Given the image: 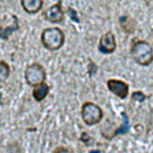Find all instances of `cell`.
<instances>
[{
	"mask_svg": "<svg viewBox=\"0 0 153 153\" xmlns=\"http://www.w3.org/2000/svg\"><path fill=\"white\" fill-rule=\"evenodd\" d=\"M45 18L51 23H60L64 19V12L62 9L60 0L53 6H51L47 11H45Z\"/></svg>",
	"mask_w": 153,
	"mask_h": 153,
	"instance_id": "cell-7",
	"label": "cell"
},
{
	"mask_svg": "<svg viewBox=\"0 0 153 153\" xmlns=\"http://www.w3.org/2000/svg\"><path fill=\"white\" fill-rule=\"evenodd\" d=\"M46 80V72L42 65L39 63H33L25 69V81L29 86L35 87L40 83H44Z\"/></svg>",
	"mask_w": 153,
	"mask_h": 153,
	"instance_id": "cell-4",
	"label": "cell"
},
{
	"mask_svg": "<svg viewBox=\"0 0 153 153\" xmlns=\"http://www.w3.org/2000/svg\"><path fill=\"white\" fill-rule=\"evenodd\" d=\"M48 93H50V86L47 83H45V82L35 86L34 89H33V97L37 102L42 101L48 95Z\"/></svg>",
	"mask_w": 153,
	"mask_h": 153,
	"instance_id": "cell-9",
	"label": "cell"
},
{
	"mask_svg": "<svg viewBox=\"0 0 153 153\" xmlns=\"http://www.w3.org/2000/svg\"><path fill=\"white\" fill-rule=\"evenodd\" d=\"M122 116H123V121H124V124L122 126V128H120V129H117L116 131L113 133V135L111 136V137H113V136H116V135H120V134H126V133H128V130H129V120H128V116H127V113L126 112H122Z\"/></svg>",
	"mask_w": 153,
	"mask_h": 153,
	"instance_id": "cell-13",
	"label": "cell"
},
{
	"mask_svg": "<svg viewBox=\"0 0 153 153\" xmlns=\"http://www.w3.org/2000/svg\"><path fill=\"white\" fill-rule=\"evenodd\" d=\"M88 140H91V137H89V135L87 134V133H82V135H81V141H83L86 145H88Z\"/></svg>",
	"mask_w": 153,
	"mask_h": 153,
	"instance_id": "cell-17",
	"label": "cell"
},
{
	"mask_svg": "<svg viewBox=\"0 0 153 153\" xmlns=\"http://www.w3.org/2000/svg\"><path fill=\"white\" fill-rule=\"evenodd\" d=\"M116 37H114L113 33L107 31L105 33L99 40V51L104 54H110L112 52H114L116 50Z\"/></svg>",
	"mask_w": 153,
	"mask_h": 153,
	"instance_id": "cell-6",
	"label": "cell"
},
{
	"mask_svg": "<svg viewBox=\"0 0 153 153\" xmlns=\"http://www.w3.org/2000/svg\"><path fill=\"white\" fill-rule=\"evenodd\" d=\"M41 42L48 51H58L65 42V35L59 28H46L41 34Z\"/></svg>",
	"mask_w": 153,
	"mask_h": 153,
	"instance_id": "cell-2",
	"label": "cell"
},
{
	"mask_svg": "<svg viewBox=\"0 0 153 153\" xmlns=\"http://www.w3.org/2000/svg\"><path fill=\"white\" fill-rule=\"evenodd\" d=\"M120 24L121 28L127 33V34H133L136 29V22L134 18H130L128 16H122L120 17Z\"/></svg>",
	"mask_w": 153,
	"mask_h": 153,
	"instance_id": "cell-10",
	"label": "cell"
},
{
	"mask_svg": "<svg viewBox=\"0 0 153 153\" xmlns=\"http://www.w3.org/2000/svg\"><path fill=\"white\" fill-rule=\"evenodd\" d=\"M10 76V66L5 60H0V79L1 81H5Z\"/></svg>",
	"mask_w": 153,
	"mask_h": 153,
	"instance_id": "cell-12",
	"label": "cell"
},
{
	"mask_svg": "<svg viewBox=\"0 0 153 153\" xmlns=\"http://www.w3.org/2000/svg\"><path fill=\"white\" fill-rule=\"evenodd\" d=\"M68 13H69V16L72 18V21H75V22H80V18H79V16H77V12H76V10H74V9H71V7H69L68 9Z\"/></svg>",
	"mask_w": 153,
	"mask_h": 153,
	"instance_id": "cell-15",
	"label": "cell"
},
{
	"mask_svg": "<svg viewBox=\"0 0 153 153\" xmlns=\"http://www.w3.org/2000/svg\"><path fill=\"white\" fill-rule=\"evenodd\" d=\"M81 116L87 126H95L102 120V110L97 104L87 101L81 107Z\"/></svg>",
	"mask_w": 153,
	"mask_h": 153,
	"instance_id": "cell-3",
	"label": "cell"
},
{
	"mask_svg": "<svg viewBox=\"0 0 153 153\" xmlns=\"http://www.w3.org/2000/svg\"><path fill=\"white\" fill-rule=\"evenodd\" d=\"M18 28H19V25H18L17 18H16V21H15V23H13L12 25L5 27V28L1 27V39H3V40H7L9 36H10V34L13 33V31H16V30H18Z\"/></svg>",
	"mask_w": 153,
	"mask_h": 153,
	"instance_id": "cell-11",
	"label": "cell"
},
{
	"mask_svg": "<svg viewBox=\"0 0 153 153\" xmlns=\"http://www.w3.org/2000/svg\"><path fill=\"white\" fill-rule=\"evenodd\" d=\"M53 153H70V152H69V149H68V148H65V147L60 146V147H57V148L54 149V152H53Z\"/></svg>",
	"mask_w": 153,
	"mask_h": 153,
	"instance_id": "cell-16",
	"label": "cell"
},
{
	"mask_svg": "<svg viewBox=\"0 0 153 153\" xmlns=\"http://www.w3.org/2000/svg\"><path fill=\"white\" fill-rule=\"evenodd\" d=\"M21 3H22V7L24 9V11L28 13L39 12L44 6L42 0H21Z\"/></svg>",
	"mask_w": 153,
	"mask_h": 153,
	"instance_id": "cell-8",
	"label": "cell"
},
{
	"mask_svg": "<svg viewBox=\"0 0 153 153\" xmlns=\"http://www.w3.org/2000/svg\"><path fill=\"white\" fill-rule=\"evenodd\" d=\"M131 99L135 100V101H145V100H146V95H145L142 92L136 91V92H134V93L131 94Z\"/></svg>",
	"mask_w": 153,
	"mask_h": 153,
	"instance_id": "cell-14",
	"label": "cell"
},
{
	"mask_svg": "<svg viewBox=\"0 0 153 153\" xmlns=\"http://www.w3.org/2000/svg\"><path fill=\"white\" fill-rule=\"evenodd\" d=\"M130 53L133 59L139 65H142V66L149 65L153 60V50L151 45L142 40H136L133 42Z\"/></svg>",
	"mask_w": 153,
	"mask_h": 153,
	"instance_id": "cell-1",
	"label": "cell"
},
{
	"mask_svg": "<svg viewBox=\"0 0 153 153\" xmlns=\"http://www.w3.org/2000/svg\"><path fill=\"white\" fill-rule=\"evenodd\" d=\"M107 85V88L111 93H113L114 95H117L118 98L121 99H126L128 98L129 95V86L128 83L123 82V81H120V80H114V79H111L106 82Z\"/></svg>",
	"mask_w": 153,
	"mask_h": 153,
	"instance_id": "cell-5",
	"label": "cell"
}]
</instances>
